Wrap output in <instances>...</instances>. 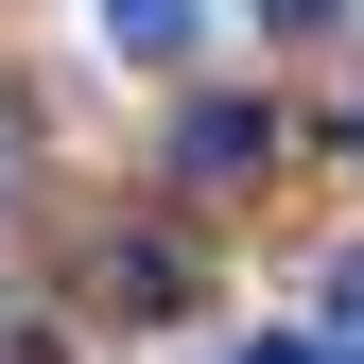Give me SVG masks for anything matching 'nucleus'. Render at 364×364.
I'll return each mask as SVG.
<instances>
[{"instance_id":"nucleus-1","label":"nucleus","mask_w":364,"mask_h":364,"mask_svg":"<svg viewBox=\"0 0 364 364\" xmlns=\"http://www.w3.org/2000/svg\"><path fill=\"white\" fill-rule=\"evenodd\" d=\"M260 156H278V122H260V105H191V122H173V173H208V191H225V173H260Z\"/></svg>"},{"instance_id":"nucleus-2","label":"nucleus","mask_w":364,"mask_h":364,"mask_svg":"<svg viewBox=\"0 0 364 364\" xmlns=\"http://www.w3.org/2000/svg\"><path fill=\"white\" fill-rule=\"evenodd\" d=\"M105 35L122 53H191V0H105Z\"/></svg>"},{"instance_id":"nucleus-3","label":"nucleus","mask_w":364,"mask_h":364,"mask_svg":"<svg viewBox=\"0 0 364 364\" xmlns=\"http://www.w3.org/2000/svg\"><path fill=\"white\" fill-rule=\"evenodd\" d=\"M312 312H330V364H364V243L330 260V295H312Z\"/></svg>"},{"instance_id":"nucleus-4","label":"nucleus","mask_w":364,"mask_h":364,"mask_svg":"<svg viewBox=\"0 0 364 364\" xmlns=\"http://www.w3.org/2000/svg\"><path fill=\"white\" fill-rule=\"evenodd\" d=\"M347 18V0H260V35H330Z\"/></svg>"},{"instance_id":"nucleus-5","label":"nucleus","mask_w":364,"mask_h":364,"mask_svg":"<svg viewBox=\"0 0 364 364\" xmlns=\"http://www.w3.org/2000/svg\"><path fill=\"white\" fill-rule=\"evenodd\" d=\"M243 364H330V347H295V330H260V347H243Z\"/></svg>"}]
</instances>
